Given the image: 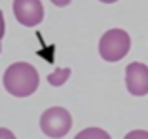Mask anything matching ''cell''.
<instances>
[{"label":"cell","instance_id":"1","mask_svg":"<svg viewBox=\"0 0 148 139\" xmlns=\"http://www.w3.org/2000/svg\"><path fill=\"white\" fill-rule=\"evenodd\" d=\"M40 76L31 63H12L4 73V88L15 97H29L38 90Z\"/></svg>","mask_w":148,"mask_h":139},{"label":"cell","instance_id":"2","mask_svg":"<svg viewBox=\"0 0 148 139\" xmlns=\"http://www.w3.org/2000/svg\"><path fill=\"white\" fill-rule=\"evenodd\" d=\"M131 38L123 29H108L99 40V53L108 63L120 61L129 53Z\"/></svg>","mask_w":148,"mask_h":139},{"label":"cell","instance_id":"3","mask_svg":"<svg viewBox=\"0 0 148 139\" xmlns=\"http://www.w3.org/2000/svg\"><path fill=\"white\" fill-rule=\"evenodd\" d=\"M40 128H42V131L48 137L59 139L70 131V128H72V116L63 107H51V109L42 113V116H40Z\"/></svg>","mask_w":148,"mask_h":139},{"label":"cell","instance_id":"4","mask_svg":"<svg viewBox=\"0 0 148 139\" xmlns=\"http://www.w3.org/2000/svg\"><path fill=\"white\" fill-rule=\"evenodd\" d=\"M13 15L21 25L36 27L44 19V6L40 0H13Z\"/></svg>","mask_w":148,"mask_h":139},{"label":"cell","instance_id":"5","mask_svg":"<svg viewBox=\"0 0 148 139\" xmlns=\"http://www.w3.org/2000/svg\"><path fill=\"white\" fill-rule=\"evenodd\" d=\"M125 86L131 95H146L148 93V67L144 63H129L125 69Z\"/></svg>","mask_w":148,"mask_h":139},{"label":"cell","instance_id":"6","mask_svg":"<svg viewBox=\"0 0 148 139\" xmlns=\"http://www.w3.org/2000/svg\"><path fill=\"white\" fill-rule=\"evenodd\" d=\"M74 139H112V137L108 135V131L101 130V128H86Z\"/></svg>","mask_w":148,"mask_h":139},{"label":"cell","instance_id":"7","mask_svg":"<svg viewBox=\"0 0 148 139\" xmlns=\"http://www.w3.org/2000/svg\"><path fill=\"white\" fill-rule=\"evenodd\" d=\"M69 76H70V69L69 67H65V69H57L55 73H51L48 76V84H51V86H63V84L69 80Z\"/></svg>","mask_w":148,"mask_h":139},{"label":"cell","instance_id":"8","mask_svg":"<svg viewBox=\"0 0 148 139\" xmlns=\"http://www.w3.org/2000/svg\"><path fill=\"white\" fill-rule=\"evenodd\" d=\"M123 139H148V131L146 130H133V131H129Z\"/></svg>","mask_w":148,"mask_h":139},{"label":"cell","instance_id":"9","mask_svg":"<svg viewBox=\"0 0 148 139\" xmlns=\"http://www.w3.org/2000/svg\"><path fill=\"white\" fill-rule=\"evenodd\" d=\"M0 139H15V135L6 128H0Z\"/></svg>","mask_w":148,"mask_h":139},{"label":"cell","instance_id":"10","mask_svg":"<svg viewBox=\"0 0 148 139\" xmlns=\"http://www.w3.org/2000/svg\"><path fill=\"white\" fill-rule=\"evenodd\" d=\"M51 2H53L55 6H59V8H65V6H69L72 0H51Z\"/></svg>","mask_w":148,"mask_h":139},{"label":"cell","instance_id":"11","mask_svg":"<svg viewBox=\"0 0 148 139\" xmlns=\"http://www.w3.org/2000/svg\"><path fill=\"white\" fill-rule=\"evenodd\" d=\"M4 27H6V23H4V13L0 12V40H2V36H4Z\"/></svg>","mask_w":148,"mask_h":139},{"label":"cell","instance_id":"12","mask_svg":"<svg viewBox=\"0 0 148 139\" xmlns=\"http://www.w3.org/2000/svg\"><path fill=\"white\" fill-rule=\"evenodd\" d=\"M99 2H105V4H112V2H118V0H99Z\"/></svg>","mask_w":148,"mask_h":139}]
</instances>
